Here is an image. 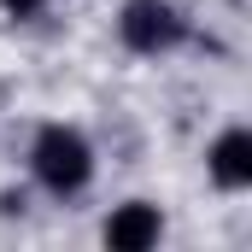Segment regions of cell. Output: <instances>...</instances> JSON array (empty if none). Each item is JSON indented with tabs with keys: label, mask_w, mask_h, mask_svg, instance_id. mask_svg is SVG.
Returning <instances> with one entry per match:
<instances>
[{
	"label": "cell",
	"mask_w": 252,
	"mask_h": 252,
	"mask_svg": "<svg viewBox=\"0 0 252 252\" xmlns=\"http://www.w3.org/2000/svg\"><path fill=\"white\" fill-rule=\"evenodd\" d=\"M30 170H35L41 188H53V193H82L88 176H94V147L76 129L47 124L35 135V147H30Z\"/></svg>",
	"instance_id": "cell-1"
},
{
	"label": "cell",
	"mask_w": 252,
	"mask_h": 252,
	"mask_svg": "<svg viewBox=\"0 0 252 252\" xmlns=\"http://www.w3.org/2000/svg\"><path fill=\"white\" fill-rule=\"evenodd\" d=\"M118 35H124V47H135V53H170L188 35V18L170 0H129L124 18H118Z\"/></svg>",
	"instance_id": "cell-2"
},
{
	"label": "cell",
	"mask_w": 252,
	"mask_h": 252,
	"mask_svg": "<svg viewBox=\"0 0 252 252\" xmlns=\"http://www.w3.org/2000/svg\"><path fill=\"white\" fill-rule=\"evenodd\" d=\"M158 229H164L158 205L129 199V205H118V211L106 217V247H112V252H147L153 241H158Z\"/></svg>",
	"instance_id": "cell-3"
},
{
	"label": "cell",
	"mask_w": 252,
	"mask_h": 252,
	"mask_svg": "<svg viewBox=\"0 0 252 252\" xmlns=\"http://www.w3.org/2000/svg\"><path fill=\"white\" fill-rule=\"evenodd\" d=\"M211 176H217V188H229V193H241L252 182V135L247 129H223L217 141H211Z\"/></svg>",
	"instance_id": "cell-4"
},
{
	"label": "cell",
	"mask_w": 252,
	"mask_h": 252,
	"mask_svg": "<svg viewBox=\"0 0 252 252\" xmlns=\"http://www.w3.org/2000/svg\"><path fill=\"white\" fill-rule=\"evenodd\" d=\"M0 6H6V12H12V18H35V12H41V6H47V0H0Z\"/></svg>",
	"instance_id": "cell-5"
}]
</instances>
